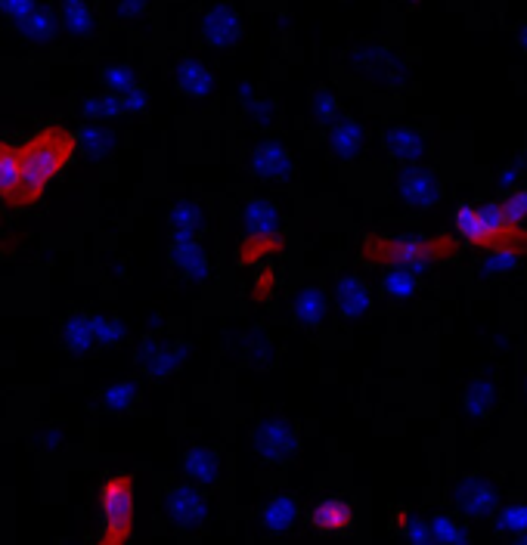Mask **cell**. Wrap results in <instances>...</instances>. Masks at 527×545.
<instances>
[{"mask_svg": "<svg viewBox=\"0 0 527 545\" xmlns=\"http://www.w3.org/2000/svg\"><path fill=\"white\" fill-rule=\"evenodd\" d=\"M16 152H19V189L10 202L25 208V205H35L44 196L50 180L62 174V168L72 162V155L78 152V140L69 127L50 124L28 143L16 146Z\"/></svg>", "mask_w": 527, "mask_h": 545, "instance_id": "obj_1", "label": "cell"}, {"mask_svg": "<svg viewBox=\"0 0 527 545\" xmlns=\"http://www.w3.org/2000/svg\"><path fill=\"white\" fill-rule=\"evenodd\" d=\"M366 261L385 264V267H407V270H425L428 264L447 261L456 254L453 236H369L363 245Z\"/></svg>", "mask_w": 527, "mask_h": 545, "instance_id": "obj_2", "label": "cell"}, {"mask_svg": "<svg viewBox=\"0 0 527 545\" xmlns=\"http://www.w3.org/2000/svg\"><path fill=\"white\" fill-rule=\"evenodd\" d=\"M103 530L90 545H128L134 533V477L109 474L100 484Z\"/></svg>", "mask_w": 527, "mask_h": 545, "instance_id": "obj_3", "label": "cell"}, {"mask_svg": "<svg viewBox=\"0 0 527 545\" xmlns=\"http://www.w3.org/2000/svg\"><path fill=\"white\" fill-rule=\"evenodd\" d=\"M162 511L174 530H202L211 518V502L193 484H174L165 490Z\"/></svg>", "mask_w": 527, "mask_h": 545, "instance_id": "obj_4", "label": "cell"}, {"mask_svg": "<svg viewBox=\"0 0 527 545\" xmlns=\"http://www.w3.org/2000/svg\"><path fill=\"white\" fill-rule=\"evenodd\" d=\"M298 443V428L283 415H270L255 428V453L267 465H286L298 453Z\"/></svg>", "mask_w": 527, "mask_h": 545, "instance_id": "obj_5", "label": "cell"}, {"mask_svg": "<svg viewBox=\"0 0 527 545\" xmlns=\"http://www.w3.org/2000/svg\"><path fill=\"white\" fill-rule=\"evenodd\" d=\"M394 189H397V199L416 211H425L441 202V177L419 165L400 168L394 177Z\"/></svg>", "mask_w": 527, "mask_h": 545, "instance_id": "obj_6", "label": "cell"}, {"mask_svg": "<svg viewBox=\"0 0 527 545\" xmlns=\"http://www.w3.org/2000/svg\"><path fill=\"white\" fill-rule=\"evenodd\" d=\"M202 41L214 50H233L242 41V19L233 4H214L202 16Z\"/></svg>", "mask_w": 527, "mask_h": 545, "instance_id": "obj_7", "label": "cell"}, {"mask_svg": "<svg viewBox=\"0 0 527 545\" xmlns=\"http://www.w3.org/2000/svg\"><path fill=\"white\" fill-rule=\"evenodd\" d=\"M186 360V341H177V344H159L146 338L137 350V366L143 375H149L152 381H165L174 369H180Z\"/></svg>", "mask_w": 527, "mask_h": 545, "instance_id": "obj_8", "label": "cell"}, {"mask_svg": "<svg viewBox=\"0 0 527 545\" xmlns=\"http://www.w3.org/2000/svg\"><path fill=\"white\" fill-rule=\"evenodd\" d=\"M496 502H500V496H496V487L493 480L484 477V474H472V477H462L459 487H456V505L462 515L469 518H487L496 511Z\"/></svg>", "mask_w": 527, "mask_h": 545, "instance_id": "obj_9", "label": "cell"}, {"mask_svg": "<svg viewBox=\"0 0 527 545\" xmlns=\"http://www.w3.org/2000/svg\"><path fill=\"white\" fill-rule=\"evenodd\" d=\"M248 171L261 180H286L292 174V155L283 143L264 140L248 152Z\"/></svg>", "mask_w": 527, "mask_h": 545, "instance_id": "obj_10", "label": "cell"}, {"mask_svg": "<svg viewBox=\"0 0 527 545\" xmlns=\"http://www.w3.org/2000/svg\"><path fill=\"white\" fill-rule=\"evenodd\" d=\"M168 261L177 273H183L186 279L193 282H205L211 276V267H208V254L202 248L199 239H180V236H171V245H168Z\"/></svg>", "mask_w": 527, "mask_h": 545, "instance_id": "obj_11", "label": "cell"}, {"mask_svg": "<svg viewBox=\"0 0 527 545\" xmlns=\"http://www.w3.org/2000/svg\"><path fill=\"white\" fill-rule=\"evenodd\" d=\"M307 518L320 533H348L354 530V505L341 496H326L310 508Z\"/></svg>", "mask_w": 527, "mask_h": 545, "instance_id": "obj_12", "label": "cell"}, {"mask_svg": "<svg viewBox=\"0 0 527 545\" xmlns=\"http://www.w3.org/2000/svg\"><path fill=\"white\" fill-rule=\"evenodd\" d=\"M242 227L248 236H279L283 233V214L270 199H248L242 205Z\"/></svg>", "mask_w": 527, "mask_h": 545, "instance_id": "obj_13", "label": "cell"}, {"mask_svg": "<svg viewBox=\"0 0 527 545\" xmlns=\"http://www.w3.org/2000/svg\"><path fill=\"white\" fill-rule=\"evenodd\" d=\"M183 474L190 477L193 487H214L217 477H221V456L211 446L196 443L183 453Z\"/></svg>", "mask_w": 527, "mask_h": 545, "instance_id": "obj_14", "label": "cell"}, {"mask_svg": "<svg viewBox=\"0 0 527 545\" xmlns=\"http://www.w3.org/2000/svg\"><path fill=\"white\" fill-rule=\"evenodd\" d=\"M174 84L183 96H190V100H205V96H211V90H214V75L208 66H202L199 59L186 56L177 62Z\"/></svg>", "mask_w": 527, "mask_h": 545, "instance_id": "obj_15", "label": "cell"}, {"mask_svg": "<svg viewBox=\"0 0 527 545\" xmlns=\"http://www.w3.org/2000/svg\"><path fill=\"white\" fill-rule=\"evenodd\" d=\"M385 149H388V155L397 158V162L413 165L425 155V137L413 124H394L391 131H385Z\"/></svg>", "mask_w": 527, "mask_h": 545, "instance_id": "obj_16", "label": "cell"}, {"mask_svg": "<svg viewBox=\"0 0 527 545\" xmlns=\"http://www.w3.org/2000/svg\"><path fill=\"white\" fill-rule=\"evenodd\" d=\"M298 515H301L298 499L289 496V493H276L261 508V524H264L267 533H276L279 536V533H289L295 527Z\"/></svg>", "mask_w": 527, "mask_h": 545, "instance_id": "obj_17", "label": "cell"}, {"mask_svg": "<svg viewBox=\"0 0 527 545\" xmlns=\"http://www.w3.org/2000/svg\"><path fill=\"white\" fill-rule=\"evenodd\" d=\"M329 149L338 155V158H345V162H351V158L360 155L363 143H366V134H363V127L354 121V118H335L329 124Z\"/></svg>", "mask_w": 527, "mask_h": 545, "instance_id": "obj_18", "label": "cell"}, {"mask_svg": "<svg viewBox=\"0 0 527 545\" xmlns=\"http://www.w3.org/2000/svg\"><path fill=\"white\" fill-rule=\"evenodd\" d=\"M168 227H171V236L199 239L205 230V208L193 199H177L168 211Z\"/></svg>", "mask_w": 527, "mask_h": 545, "instance_id": "obj_19", "label": "cell"}, {"mask_svg": "<svg viewBox=\"0 0 527 545\" xmlns=\"http://www.w3.org/2000/svg\"><path fill=\"white\" fill-rule=\"evenodd\" d=\"M16 31H19L22 41L44 47V44H50L59 35V19H56V13L50 7H41L38 4L22 22H16Z\"/></svg>", "mask_w": 527, "mask_h": 545, "instance_id": "obj_20", "label": "cell"}, {"mask_svg": "<svg viewBox=\"0 0 527 545\" xmlns=\"http://www.w3.org/2000/svg\"><path fill=\"white\" fill-rule=\"evenodd\" d=\"M335 304L345 319H363L369 313V288L357 276H341L335 285Z\"/></svg>", "mask_w": 527, "mask_h": 545, "instance_id": "obj_21", "label": "cell"}, {"mask_svg": "<svg viewBox=\"0 0 527 545\" xmlns=\"http://www.w3.org/2000/svg\"><path fill=\"white\" fill-rule=\"evenodd\" d=\"M292 313H295V319L301 326H307V329H317L323 319H326V313H329V301H326V295H323V288H317V285H304L301 292L292 298Z\"/></svg>", "mask_w": 527, "mask_h": 545, "instance_id": "obj_22", "label": "cell"}, {"mask_svg": "<svg viewBox=\"0 0 527 545\" xmlns=\"http://www.w3.org/2000/svg\"><path fill=\"white\" fill-rule=\"evenodd\" d=\"M56 19H59V28L69 31L72 38H90L93 28H97V19H93L87 0H62Z\"/></svg>", "mask_w": 527, "mask_h": 545, "instance_id": "obj_23", "label": "cell"}, {"mask_svg": "<svg viewBox=\"0 0 527 545\" xmlns=\"http://www.w3.org/2000/svg\"><path fill=\"white\" fill-rule=\"evenodd\" d=\"M75 140H78V149L87 158H106V155L115 152V134L109 131V127H103V124L87 121L81 131L75 134Z\"/></svg>", "mask_w": 527, "mask_h": 545, "instance_id": "obj_24", "label": "cell"}, {"mask_svg": "<svg viewBox=\"0 0 527 545\" xmlns=\"http://www.w3.org/2000/svg\"><path fill=\"white\" fill-rule=\"evenodd\" d=\"M382 292L391 301H410L419 292V273L407 267H388L382 276Z\"/></svg>", "mask_w": 527, "mask_h": 545, "instance_id": "obj_25", "label": "cell"}, {"mask_svg": "<svg viewBox=\"0 0 527 545\" xmlns=\"http://www.w3.org/2000/svg\"><path fill=\"white\" fill-rule=\"evenodd\" d=\"M62 341L72 350V354H87L93 347V329H90V316L87 313H72L62 326Z\"/></svg>", "mask_w": 527, "mask_h": 545, "instance_id": "obj_26", "label": "cell"}, {"mask_svg": "<svg viewBox=\"0 0 527 545\" xmlns=\"http://www.w3.org/2000/svg\"><path fill=\"white\" fill-rule=\"evenodd\" d=\"M19 189V152L16 146L0 140V196L13 199Z\"/></svg>", "mask_w": 527, "mask_h": 545, "instance_id": "obj_27", "label": "cell"}, {"mask_svg": "<svg viewBox=\"0 0 527 545\" xmlns=\"http://www.w3.org/2000/svg\"><path fill=\"white\" fill-rule=\"evenodd\" d=\"M283 251V239L279 236H245L239 245V261L242 264H258L267 254Z\"/></svg>", "mask_w": 527, "mask_h": 545, "instance_id": "obj_28", "label": "cell"}, {"mask_svg": "<svg viewBox=\"0 0 527 545\" xmlns=\"http://www.w3.org/2000/svg\"><path fill=\"white\" fill-rule=\"evenodd\" d=\"M431 539L434 545H469V533L459 521H453L450 515H434L431 518Z\"/></svg>", "mask_w": 527, "mask_h": 545, "instance_id": "obj_29", "label": "cell"}, {"mask_svg": "<svg viewBox=\"0 0 527 545\" xmlns=\"http://www.w3.org/2000/svg\"><path fill=\"white\" fill-rule=\"evenodd\" d=\"M81 115L87 118V121H109V118H118V115H124L121 112V100L118 96H112V93H106V96H87V100L81 103Z\"/></svg>", "mask_w": 527, "mask_h": 545, "instance_id": "obj_30", "label": "cell"}, {"mask_svg": "<svg viewBox=\"0 0 527 545\" xmlns=\"http://www.w3.org/2000/svg\"><path fill=\"white\" fill-rule=\"evenodd\" d=\"M100 81L112 96H121V93H128V90L137 87V72L131 66H124V62H115V66H106L100 72Z\"/></svg>", "mask_w": 527, "mask_h": 545, "instance_id": "obj_31", "label": "cell"}, {"mask_svg": "<svg viewBox=\"0 0 527 545\" xmlns=\"http://www.w3.org/2000/svg\"><path fill=\"white\" fill-rule=\"evenodd\" d=\"M100 403L109 412H128L137 403V384H128V381L109 384V388L100 394Z\"/></svg>", "mask_w": 527, "mask_h": 545, "instance_id": "obj_32", "label": "cell"}, {"mask_svg": "<svg viewBox=\"0 0 527 545\" xmlns=\"http://www.w3.org/2000/svg\"><path fill=\"white\" fill-rule=\"evenodd\" d=\"M490 409H493V384L490 381H472L469 391H465V412L475 415V419H484Z\"/></svg>", "mask_w": 527, "mask_h": 545, "instance_id": "obj_33", "label": "cell"}, {"mask_svg": "<svg viewBox=\"0 0 527 545\" xmlns=\"http://www.w3.org/2000/svg\"><path fill=\"white\" fill-rule=\"evenodd\" d=\"M310 115H314L317 124L329 127L338 118V100H335V93L326 90V87H317L314 93H310Z\"/></svg>", "mask_w": 527, "mask_h": 545, "instance_id": "obj_34", "label": "cell"}, {"mask_svg": "<svg viewBox=\"0 0 527 545\" xmlns=\"http://www.w3.org/2000/svg\"><path fill=\"white\" fill-rule=\"evenodd\" d=\"M394 527L410 539V545H434L431 539V527L422 518H413L407 511H397L394 515Z\"/></svg>", "mask_w": 527, "mask_h": 545, "instance_id": "obj_35", "label": "cell"}, {"mask_svg": "<svg viewBox=\"0 0 527 545\" xmlns=\"http://www.w3.org/2000/svg\"><path fill=\"white\" fill-rule=\"evenodd\" d=\"M90 329H93V344L115 347L124 341V326L112 316H90Z\"/></svg>", "mask_w": 527, "mask_h": 545, "instance_id": "obj_36", "label": "cell"}, {"mask_svg": "<svg viewBox=\"0 0 527 545\" xmlns=\"http://www.w3.org/2000/svg\"><path fill=\"white\" fill-rule=\"evenodd\" d=\"M496 530L500 533H527V505L524 502H515V505H506L500 515H496Z\"/></svg>", "mask_w": 527, "mask_h": 545, "instance_id": "obj_37", "label": "cell"}, {"mask_svg": "<svg viewBox=\"0 0 527 545\" xmlns=\"http://www.w3.org/2000/svg\"><path fill=\"white\" fill-rule=\"evenodd\" d=\"M456 230H459V236H462L465 242H472V245H478V248H481L484 230H481L478 214H475V208H472V205H462V208L456 211Z\"/></svg>", "mask_w": 527, "mask_h": 545, "instance_id": "obj_38", "label": "cell"}, {"mask_svg": "<svg viewBox=\"0 0 527 545\" xmlns=\"http://www.w3.org/2000/svg\"><path fill=\"white\" fill-rule=\"evenodd\" d=\"M500 211H503L506 227H518V223H524L527 220V189L509 192V196L500 202Z\"/></svg>", "mask_w": 527, "mask_h": 545, "instance_id": "obj_39", "label": "cell"}, {"mask_svg": "<svg viewBox=\"0 0 527 545\" xmlns=\"http://www.w3.org/2000/svg\"><path fill=\"white\" fill-rule=\"evenodd\" d=\"M242 115H245V121L248 124H255V127H267V124H273L276 121V106L270 103V100H248V103H242Z\"/></svg>", "mask_w": 527, "mask_h": 545, "instance_id": "obj_40", "label": "cell"}, {"mask_svg": "<svg viewBox=\"0 0 527 545\" xmlns=\"http://www.w3.org/2000/svg\"><path fill=\"white\" fill-rule=\"evenodd\" d=\"M515 254L518 251H509V248H490V258L484 261V270L487 273H506V270H512L518 264Z\"/></svg>", "mask_w": 527, "mask_h": 545, "instance_id": "obj_41", "label": "cell"}, {"mask_svg": "<svg viewBox=\"0 0 527 545\" xmlns=\"http://www.w3.org/2000/svg\"><path fill=\"white\" fill-rule=\"evenodd\" d=\"M35 7H38V0H0V16H7L16 25V22H22Z\"/></svg>", "mask_w": 527, "mask_h": 545, "instance_id": "obj_42", "label": "cell"}, {"mask_svg": "<svg viewBox=\"0 0 527 545\" xmlns=\"http://www.w3.org/2000/svg\"><path fill=\"white\" fill-rule=\"evenodd\" d=\"M118 100H121V112H124V115H137V112H143V109L149 106L146 90H143L140 84H137L134 90H128V93H121Z\"/></svg>", "mask_w": 527, "mask_h": 545, "instance_id": "obj_43", "label": "cell"}, {"mask_svg": "<svg viewBox=\"0 0 527 545\" xmlns=\"http://www.w3.org/2000/svg\"><path fill=\"white\" fill-rule=\"evenodd\" d=\"M146 7H149V0H115V13L121 19H137L146 13Z\"/></svg>", "mask_w": 527, "mask_h": 545, "instance_id": "obj_44", "label": "cell"}, {"mask_svg": "<svg viewBox=\"0 0 527 545\" xmlns=\"http://www.w3.org/2000/svg\"><path fill=\"white\" fill-rule=\"evenodd\" d=\"M518 44H521V50L527 53V25H521V28H518Z\"/></svg>", "mask_w": 527, "mask_h": 545, "instance_id": "obj_45", "label": "cell"}, {"mask_svg": "<svg viewBox=\"0 0 527 545\" xmlns=\"http://www.w3.org/2000/svg\"><path fill=\"white\" fill-rule=\"evenodd\" d=\"M512 545H527V533H521V536H518V539H515Z\"/></svg>", "mask_w": 527, "mask_h": 545, "instance_id": "obj_46", "label": "cell"}]
</instances>
